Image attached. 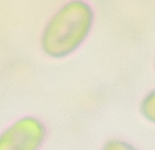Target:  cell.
Instances as JSON below:
<instances>
[{
    "label": "cell",
    "mask_w": 155,
    "mask_h": 150,
    "mask_svg": "<svg viewBox=\"0 0 155 150\" xmlns=\"http://www.w3.org/2000/svg\"><path fill=\"white\" fill-rule=\"evenodd\" d=\"M138 109L141 117L147 123L155 125V87L141 98Z\"/></svg>",
    "instance_id": "obj_3"
},
{
    "label": "cell",
    "mask_w": 155,
    "mask_h": 150,
    "mask_svg": "<svg viewBox=\"0 0 155 150\" xmlns=\"http://www.w3.org/2000/svg\"><path fill=\"white\" fill-rule=\"evenodd\" d=\"M153 70L155 72V55H154V58H153Z\"/></svg>",
    "instance_id": "obj_5"
},
{
    "label": "cell",
    "mask_w": 155,
    "mask_h": 150,
    "mask_svg": "<svg viewBox=\"0 0 155 150\" xmlns=\"http://www.w3.org/2000/svg\"><path fill=\"white\" fill-rule=\"evenodd\" d=\"M93 22V10L88 4L79 0L69 2L46 25L41 39V50L52 59L66 58L85 43Z\"/></svg>",
    "instance_id": "obj_1"
},
{
    "label": "cell",
    "mask_w": 155,
    "mask_h": 150,
    "mask_svg": "<svg viewBox=\"0 0 155 150\" xmlns=\"http://www.w3.org/2000/svg\"><path fill=\"white\" fill-rule=\"evenodd\" d=\"M47 137L48 128L42 120L22 116L0 132V150H41Z\"/></svg>",
    "instance_id": "obj_2"
},
{
    "label": "cell",
    "mask_w": 155,
    "mask_h": 150,
    "mask_svg": "<svg viewBox=\"0 0 155 150\" xmlns=\"http://www.w3.org/2000/svg\"><path fill=\"white\" fill-rule=\"evenodd\" d=\"M100 150H139L134 144L120 138H111L101 145Z\"/></svg>",
    "instance_id": "obj_4"
}]
</instances>
